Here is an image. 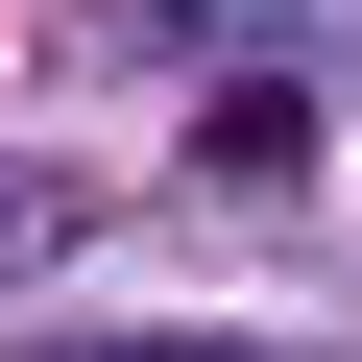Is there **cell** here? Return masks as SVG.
Masks as SVG:
<instances>
[{
  "instance_id": "cell-1",
  "label": "cell",
  "mask_w": 362,
  "mask_h": 362,
  "mask_svg": "<svg viewBox=\"0 0 362 362\" xmlns=\"http://www.w3.org/2000/svg\"><path fill=\"white\" fill-rule=\"evenodd\" d=\"M194 169H218V194H290V169H314V97H266V73H242V97L194 121Z\"/></svg>"
},
{
  "instance_id": "cell-2",
  "label": "cell",
  "mask_w": 362,
  "mask_h": 362,
  "mask_svg": "<svg viewBox=\"0 0 362 362\" xmlns=\"http://www.w3.org/2000/svg\"><path fill=\"white\" fill-rule=\"evenodd\" d=\"M49 362H290V338H194V314H145V338H49Z\"/></svg>"
},
{
  "instance_id": "cell-3",
  "label": "cell",
  "mask_w": 362,
  "mask_h": 362,
  "mask_svg": "<svg viewBox=\"0 0 362 362\" xmlns=\"http://www.w3.org/2000/svg\"><path fill=\"white\" fill-rule=\"evenodd\" d=\"M73 218H97V194H49V169H25V194H0V266H49Z\"/></svg>"
}]
</instances>
